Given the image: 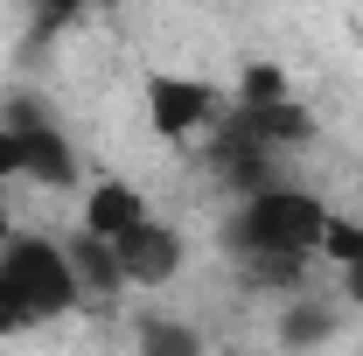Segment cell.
<instances>
[{
	"mask_svg": "<svg viewBox=\"0 0 363 356\" xmlns=\"http://www.w3.org/2000/svg\"><path fill=\"white\" fill-rule=\"evenodd\" d=\"M0 119H7V133L21 147V182H35V189H77V147H70L63 119L35 91H7Z\"/></svg>",
	"mask_w": 363,
	"mask_h": 356,
	"instance_id": "obj_3",
	"label": "cell"
},
{
	"mask_svg": "<svg viewBox=\"0 0 363 356\" xmlns=\"http://www.w3.org/2000/svg\"><path fill=\"white\" fill-rule=\"evenodd\" d=\"M210 175L230 196H252L266 182H286V147H272L266 133H252L238 112H217V126H210Z\"/></svg>",
	"mask_w": 363,
	"mask_h": 356,
	"instance_id": "obj_4",
	"label": "cell"
},
{
	"mask_svg": "<svg viewBox=\"0 0 363 356\" xmlns=\"http://www.w3.org/2000/svg\"><path fill=\"white\" fill-rule=\"evenodd\" d=\"M14 335H28V314H21V301H14L7 279H0V343H14Z\"/></svg>",
	"mask_w": 363,
	"mask_h": 356,
	"instance_id": "obj_14",
	"label": "cell"
},
{
	"mask_svg": "<svg viewBox=\"0 0 363 356\" xmlns=\"http://www.w3.org/2000/svg\"><path fill=\"white\" fill-rule=\"evenodd\" d=\"M147 217V189H133V182H91L84 189V230H98V238H119L126 223Z\"/></svg>",
	"mask_w": 363,
	"mask_h": 356,
	"instance_id": "obj_8",
	"label": "cell"
},
{
	"mask_svg": "<svg viewBox=\"0 0 363 356\" xmlns=\"http://www.w3.org/2000/svg\"><path fill=\"white\" fill-rule=\"evenodd\" d=\"M7 230H14V223H7V203H0V245H7Z\"/></svg>",
	"mask_w": 363,
	"mask_h": 356,
	"instance_id": "obj_17",
	"label": "cell"
},
{
	"mask_svg": "<svg viewBox=\"0 0 363 356\" xmlns=\"http://www.w3.org/2000/svg\"><path fill=\"white\" fill-rule=\"evenodd\" d=\"M321 223L328 203L301 182H266L252 196H230V217L217 230L224 259L238 266L245 287H272V294H294L301 272L321 259Z\"/></svg>",
	"mask_w": 363,
	"mask_h": 356,
	"instance_id": "obj_1",
	"label": "cell"
},
{
	"mask_svg": "<svg viewBox=\"0 0 363 356\" xmlns=\"http://www.w3.org/2000/svg\"><path fill=\"white\" fill-rule=\"evenodd\" d=\"M286 91H294V77H286L279 63H266V56L238 70V105H272V98H286Z\"/></svg>",
	"mask_w": 363,
	"mask_h": 356,
	"instance_id": "obj_11",
	"label": "cell"
},
{
	"mask_svg": "<svg viewBox=\"0 0 363 356\" xmlns=\"http://www.w3.org/2000/svg\"><path fill=\"white\" fill-rule=\"evenodd\" d=\"M112 252H119V272H126V287H168L182 266H189V238H182L168 217H147L126 223L119 238H112Z\"/></svg>",
	"mask_w": 363,
	"mask_h": 356,
	"instance_id": "obj_6",
	"label": "cell"
},
{
	"mask_svg": "<svg viewBox=\"0 0 363 356\" xmlns=\"http://www.w3.org/2000/svg\"><path fill=\"white\" fill-rule=\"evenodd\" d=\"M224 112V91L210 77H182V70H154L147 77V126L154 140H196L217 126Z\"/></svg>",
	"mask_w": 363,
	"mask_h": 356,
	"instance_id": "obj_5",
	"label": "cell"
},
{
	"mask_svg": "<svg viewBox=\"0 0 363 356\" xmlns=\"http://www.w3.org/2000/svg\"><path fill=\"white\" fill-rule=\"evenodd\" d=\"M0 279H7V294L21 301L28 328L63 321V314L84 301L77 266H70V245H63V238H43V230H7V245H0Z\"/></svg>",
	"mask_w": 363,
	"mask_h": 356,
	"instance_id": "obj_2",
	"label": "cell"
},
{
	"mask_svg": "<svg viewBox=\"0 0 363 356\" xmlns=\"http://www.w3.org/2000/svg\"><path fill=\"white\" fill-rule=\"evenodd\" d=\"M272 335H279L286 350H315V343H328V335H335V301H315V294H308V301H286Z\"/></svg>",
	"mask_w": 363,
	"mask_h": 356,
	"instance_id": "obj_10",
	"label": "cell"
},
{
	"mask_svg": "<svg viewBox=\"0 0 363 356\" xmlns=\"http://www.w3.org/2000/svg\"><path fill=\"white\" fill-rule=\"evenodd\" d=\"M230 112H238L252 133H266L272 147H286V154L315 147V133H321V119L301 105V98H294V91H286V98H272V105H238V98H230Z\"/></svg>",
	"mask_w": 363,
	"mask_h": 356,
	"instance_id": "obj_7",
	"label": "cell"
},
{
	"mask_svg": "<svg viewBox=\"0 0 363 356\" xmlns=\"http://www.w3.org/2000/svg\"><path fill=\"white\" fill-rule=\"evenodd\" d=\"M63 245H70V266H77V287H84V301H91V294H119V287H126L112 238H98V230H84V223H77V238H63Z\"/></svg>",
	"mask_w": 363,
	"mask_h": 356,
	"instance_id": "obj_9",
	"label": "cell"
},
{
	"mask_svg": "<svg viewBox=\"0 0 363 356\" xmlns=\"http://www.w3.org/2000/svg\"><path fill=\"white\" fill-rule=\"evenodd\" d=\"M140 350L189 356V350H196V328H182V321H140Z\"/></svg>",
	"mask_w": 363,
	"mask_h": 356,
	"instance_id": "obj_13",
	"label": "cell"
},
{
	"mask_svg": "<svg viewBox=\"0 0 363 356\" xmlns=\"http://www.w3.org/2000/svg\"><path fill=\"white\" fill-rule=\"evenodd\" d=\"M84 7H91V0H28V14H35V28H43V35L77 28V21H84Z\"/></svg>",
	"mask_w": 363,
	"mask_h": 356,
	"instance_id": "obj_12",
	"label": "cell"
},
{
	"mask_svg": "<svg viewBox=\"0 0 363 356\" xmlns=\"http://www.w3.org/2000/svg\"><path fill=\"white\" fill-rule=\"evenodd\" d=\"M335 272H342V301H357V308H363V245H357V259L335 266Z\"/></svg>",
	"mask_w": 363,
	"mask_h": 356,
	"instance_id": "obj_15",
	"label": "cell"
},
{
	"mask_svg": "<svg viewBox=\"0 0 363 356\" xmlns=\"http://www.w3.org/2000/svg\"><path fill=\"white\" fill-rule=\"evenodd\" d=\"M21 175V147H14V133H7V119H0V182Z\"/></svg>",
	"mask_w": 363,
	"mask_h": 356,
	"instance_id": "obj_16",
	"label": "cell"
}]
</instances>
